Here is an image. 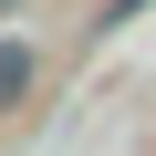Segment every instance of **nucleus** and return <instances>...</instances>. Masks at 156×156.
Listing matches in <instances>:
<instances>
[{"label":"nucleus","instance_id":"2","mask_svg":"<svg viewBox=\"0 0 156 156\" xmlns=\"http://www.w3.org/2000/svg\"><path fill=\"white\" fill-rule=\"evenodd\" d=\"M0 11H11V0H0Z\"/></svg>","mask_w":156,"mask_h":156},{"label":"nucleus","instance_id":"1","mask_svg":"<svg viewBox=\"0 0 156 156\" xmlns=\"http://www.w3.org/2000/svg\"><path fill=\"white\" fill-rule=\"evenodd\" d=\"M31 83H42V52H31V42H0V115H11Z\"/></svg>","mask_w":156,"mask_h":156}]
</instances>
